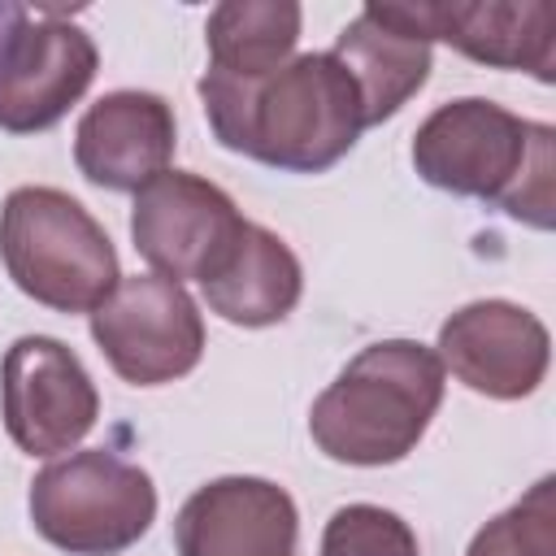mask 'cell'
<instances>
[{"label": "cell", "mask_w": 556, "mask_h": 556, "mask_svg": "<svg viewBox=\"0 0 556 556\" xmlns=\"http://www.w3.org/2000/svg\"><path fill=\"white\" fill-rule=\"evenodd\" d=\"M204 117L222 148L291 174H321L343 161L361 130L365 104L352 74L330 52H304L261 78H200Z\"/></svg>", "instance_id": "obj_1"}, {"label": "cell", "mask_w": 556, "mask_h": 556, "mask_svg": "<svg viewBox=\"0 0 556 556\" xmlns=\"http://www.w3.org/2000/svg\"><path fill=\"white\" fill-rule=\"evenodd\" d=\"M421 182L500 204L508 217L547 230L556 204V130L526 122L495 100L465 96L439 104L413 135Z\"/></svg>", "instance_id": "obj_2"}, {"label": "cell", "mask_w": 556, "mask_h": 556, "mask_svg": "<svg viewBox=\"0 0 556 556\" xmlns=\"http://www.w3.org/2000/svg\"><path fill=\"white\" fill-rule=\"evenodd\" d=\"M443 374L439 352L417 339L369 343L313 400L308 434L339 465H395L434 421Z\"/></svg>", "instance_id": "obj_3"}, {"label": "cell", "mask_w": 556, "mask_h": 556, "mask_svg": "<svg viewBox=\"0 0 556 556\" xmlns=\"http://www.w3.org/2000/svg\"><path fill=\"white\" fill-rule=\"evenodd\" d=\"M0 261L22 295L56 313H91L122 282L104 226L56 187H13L4 195Z\"/></svg>", "instance_id": "obj_4"}, {"label": "cell", "mask_w": 556, "mask_h": 556, "mask_svg": "<svg viewBox=\"0 0 556 556\" xmlns=\"http://www.w3.org/2000/svg\"><path fill=\"white\" fill-rule=\"evenodd\" d=\"M30 526L70 556H117L135 547L156 517L148 469L109 447H87L52 460L30 482Z\"/></svg>", "instance_id": "obj_5"}, {"label": "cell", "mask_w": 556, "mask_h": 556, "mask_svg": "<svg viewBox=\"0 0 556 556\" xmlns=\"http://www.w3.org/2000/svg\"><path fill=\"white\" fill-rule=\"evenodd\" d=\"M96 39L52 13L0 4V130L35 135L56 126L91 87Z\"/></svg>", "instance_id": "obj_6"}, {"label": "cell", "mask_w": 556, "mask_h": 556, "mask_svg": "<svg viewBox=\"0 0 556 556\" xmlns=\"http://www.w3.org/2000/svg\"><path fill=\"white\" fill-rule=\"evenodd\" d=\"M91 339L122 382L165 387L200 365L204 317L182 282L135 274L91 308Z\"/></svg>", "instance_id": "obj_7"}, {"label": "cell", "mask_w": 556, "mask_h": 556, "mask_svg": "<svg viewBox=\"0 0 556 556\" xmlns=\"http://www.w3.org/2000/svg\"><path fill=\"white\" fill-rule=\"evenodd\" d=\"M0 417L26 456H56L83 443L100 417V391L52 334H22L0 361Z\"/></svg>", "instance_id": "obj_8"}, {"label": "cell", "mask_w": 556, "mask_h": 556, "mask_svg": "<svg viewBox=\"0 0 556 556\" xmlns=\"http://www.w3.org/2000/svg\"><path fill=\"white\" fill-rule=\"evenodd\" d=\"M243 222L248 217H239L235 200L217 182L191 169H165L135 191L130 239L161 278L204 282Z\"/></svg>", "instance_id": "obj_9"}, {"label": "cell", "mask_w": 556, "mask_h": 556, "mask_svg": "<svg viewBox=\"0 0 556 556\" xmlns=\"http://www.w3.org/2000/svg\"><path fill=\"white\" fill-rule=\"evenodd\" d=\"M439 361L486 400H526L547 378V326L513 300H473L439 326Z\"/></svg>", "instance_id": "obj_10"}, {"label": "cell", "mask_w": 556, "mask_h": 556, "mask_svg": "<svg viewBox=\"0 0 556 556\" xmlns=\"http://www.w3.org/2000/svg\"><path fill=\"white\" fill-rule=\"evenodd\" d=\"M295 500L252 473H230L195 486L174 517L178 556H295Z\"/></svg>", "instance_id": "obj_11"}, {"label": "cell", "mask_w": 556, "mask_h": 556, "mask_svg": "<svg viewBox=\"0 0 556 556\" xmlns=\"http://www.w3.org/2000/svg\"><path fill=\"white\" fill-rule=\"evenodd\" d=\"M178 148V122L156 91H109L100 96L74 130L78 174L104 191H139L169 169Z\"/></svg>", "instance_id": "obj_12"}, {"label": "cell", "mask_w": 556, "mask_h": 556, "mask_svg": "<svg viewBox=\"0 0 556 556\" xmlns=\"http://www.w3.org/2000/svg\"><path fill=\"white\" fill-rule=\"evenodd\" d=\"M400 17L430 43L465 52L478 65L526 70L539 83L556 78V9L547 0L526 4H395Z\"/></svg>", "instance_id": "obj_13"}, {"label": "cell", "mask_w": 556, "mask_h": 556, "mask_svg": "<svg viewBox=\"0 0 556 556\" xmlns=\"http://www.w3.org/2000/svg\"><path fill=\"white\" fill-rule=\"evenodd\" d=\"M330 56L352 74L365 126L395 117L430 78V43L400 17L395 4H365L339 30Z\"/></svg>", "instance_id": "obj_14"}, {"label": "cell", "mask_w": 556, "mask_h": 556, "mask_svg": "<svg viewBox=\"0 0 556 556\" xmlns=\"http://www.w3.org/2000/svg\"><path fill=\"white\" fill-rule=\"evenodd\" d=\"M204 304L243 330H261L282 321L304 291V269L295 252L265 226L243 222L226 256L213 265V274L200 282Z\"/></svg>", "instance_id": "obj_15"}, {"label": "cell", "mask_w": 556, "mask_h": 556, "mask_svg": "<svg viewBox=\"0 0 556 556\" xmlns=\"http://www.w3.org/2000/svg\"><path fill=\"white\" fill-rule=\"evenodd\" d=\"M300 4L291 0H226L204 22L208 70L226 78H261L291 61L300 39Z\"/></svg>", "instance_id": "obj_16"}, {"label": "cell", "mask_w": 556, "mask_h": 556, "mask_svg": "<svg viewBox=\"0 0 556 556\" xmlns=\"http://www.w3.org/2000/svg\"><path fill=\"white\" fill-rule=\"evenodd\" d=\"M552 478H539L513 508L491 517L465 556H556V500Z\"/></svg>", "instance_id": "obj_17"}, {"label": "cell", "mask_w": 556, "mask_h": 556, "mask_svg": "<svg viewBox=\"0 0 556 556\" xmlns=\"http://www.w3.org/2000/svg\"><path fill=\"white\" fill-rule=\"evenodd\" d=\"M321 556H421L413 526L382 504H343L321 530Z\"/></svg>", "instance_id": "obj_18"}]
</instances>
